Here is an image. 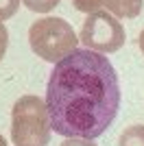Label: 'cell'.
I'll use <instances>...</instances> for the list:
<instances>
[{"mask_svg":"<svg viewBox=\"0 0 144 146\" xmlns=\"http://www.w3.org/2000/svg\"><path fill=\"white\" fill-rule=\"evenodd\" d=\"M31 50L48 63H59L79 50V37L63 18H42L35 20L29 29Z\"/></svg>","mask_w":144,"mask_h":146,"instance_id":"obj_3","label":"cell"},{"mask_svg":"<svg viewBox=\"0 0 144 146\" xmlns=\"http://www.w3.org/2000/svg\"><path fill=\"white\" fill-rule=\"evenodd\" d=\"M46 107L55 133L96 140L120 109V83L109 59L87 48L74 50L53 68Z\"/></svg>","mask_w":144,"mask_h":146,"instance_id":"obj_1","label":"cell"},{"mask_svg":"<svg viewBox=\"0 0 144 146\" xmlns=\"http://www.w3.org/2000/svg\"><path fill=\"white\" fill-rule=\"evenodd\" d=\"M59 146H96L92 140H83V137H66Z\"/></svg>","mask_w":144,"mask_h":146,"instance_id":"obj_11","label":"cell"},{"mask_svg":"<svg viewBox=\"0 0 144 146\" xmlns=\"http://www.w3.org/2000/svg\"><path fill=\"white\" fill-rule=\"evenodd\" d=\"M0 146H7V140L2 137V133H0Z\"/></svg>","mask_w":144,"mask_h":146,"instance_id":"obj_13","label":"cell"},{"mask_svg":"<svg viewBox=\"0 0 144 146\" xmlns=\"http://www.w3.org/2000/svg\"><path fill=\"white\" fill-rule=\"evenodd\" d=\"M20 9V0H0V22L13 18Z\"/></svg>","mask_w":144,"mask_h":146,"instance_id":"obj_9","label":"cell"},{"mask_svg":"<svg viewBox=\"0 0 144 146\" xmlns=\"http://www.w3.org/2000/svg\"><path fill=\"white\" fill-rule=\"evenodd\" d=\"M50 116L46 100L26 94L11 109V142L15 146H46L50 142Z\"/></svg>","mask_w":144,"mask_h":146,"instance_id":"obj_2","label":"cell"},{"mask_svg":"<svg viewBox=\"0 0 144 146\" xmlns=\"http://www.w3.org/2000/svg\"><path fill=\"white\" fill-rule=\"evenodd\" d=\"M138 44H140V50L144 52V29H142V33H140V37H138Z\"/></svg>","mask_w":144,"mask_h":146,"instance_id":"obj_12","label":"cell"},{"mask_svg":"<svg viewBox=\"0 0 144 146\" xmlns=\"http://www.w3.org/2000/svg\"><path fill=\"white\" fill-rule=\"evenodd\" d=\"M59 2H61V0H22V5L26 7L29 11H35V13H48V11H53Z\"/></svg>","mask_w":144,"mask_h":146,"instance_id":"obj_7","label":"cell"},{"mask_svg":"<svg viewBox=\"0 0 144 146\" xmlns=\"http://www.w3.org/2000/svg\"><path fill=\"white\" fill-rule=\"evenodd\" d=\"M72 5H74L77 11L92 15V13H98L105 7V0H72Z\"/></svg>","mask_w":144,"mask_h":146,"instance_id":"obj_8","label":"cell"},{"mask_svg":"<svg viewBox=\"0 0 144 146\" xmlns=\"http://www.w3.org/2000/svg\"><path fill=\"white\" fill-rule=\"evenodd\" d=\"M7 46H9V33H7L5 24L0 22V61H2V57L7 55Z\"/></svg>","mask_w":144,"mask_h":146,"instance_id":"obj_10","label":"cell"},{"mask_svg":"<svg viewBox=\"0 0 144 146\" xmlns=\"http://www.w3.org/2000/svg\"><path fill=\"white\" fill-rule=\"evenodd\" d=\"M79 39L87 50H94L101 55H111L125 46L127 35L118 18H114L109 11H98L85 18Z\"/></svg>","mask_w":144,"mask_h":146,"instance_id":"obj_4","label":"cell"},{"mask_svg":"<svg viewBox=\"0 0 144 146\" xmlns=\"http://www.w3.org/2000/svg\"><path fill=\"white\" fill-rule=\"evenodd\" d=\"M120 146H144V124H131L120 133Z\"/></svg>","mask_w":144,"mask_h":146,"instance_id":"obj_6","label":"cell"},{"mask_svg":"<svg viewBox=\"0 0 144 146\" xmlns=\"http://www.w3.org/2000/svg\"><path fill=\"white\" fill-rule=\"evenodd\" d=\"M105 7L107 11L114 15V18H138L142 13L144 0H105Z\"/></svg>","mask_w":144,"mask_h":146,"instance_id":"obj_5","label":"cell"}]
</instances>
